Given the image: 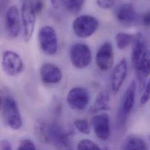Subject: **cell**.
<instances>
[{"label":"cell","instance_id":"6da1fadb","mask_svg":"<svg viewBox=\"0 0 150 150\" xmlns=\"http://www.w3.org/2000/svg\"><path fill=\"white\" fill-rule=\"evenodd\" d=\"M2 116L5 123L12 130H19L22 120L15 100L11 96H5L1 102Z\"/></svg>","mask_w":150,"mask_h":150},{"label":"cell","instance_id":"7a4b0ae2","mask_svg":"<svg viewBox=\"0 0 150 150\" xmlns=\"http://www.w3.org/2000/svg\"><path fill=\"white\" fill-rule=\"evenodd\" d=\"M71 133L57 123L47 124L45 143H52L59 149L71 148Z\"/></svg>","mask_w":150,"mask_h":150},{"label":"cell","instance_id":"3957f363","mask_svg":"<svg viewBox=\"0 0 150 150\" xmlns=\"http://www.w3.org/2000/svg\"><path fill=\"white\" fill-rule=\"evenodd\" d=\"M98 26V19L89 15H80L73 23V29L75 35L82 39L91 37L96 31Z\"/></svg>","mask_w":150,"mask_h":150},{"label":"cell","instance_id":"277c9868","mask_svg":"<svg viewBox=\"0 0 150 150\" xmlns=\"http://www.w3.org/2000/svg\"><path fill=\"white\" fill-rule=\"evenodd\" d=\"M38 40L40 49L47 55H54L58 50L59 42L54 29L50 26L42 27L38 33Z\"/></svg>","mask_w":150,"mask_h":150},{"label":"cell","instance_id":"5b68a950","mask_svg":"<svg viewBox=\"0 0 150 150\" xmlns=\"http://www.w3.org/2000/svg\"><path fill=\"white\" fill-rule=\"evenodd\" d=\"M36 13L33 6V0H23L21 15L23 27V37L25 42H29L34 32Z\"/></svg>","mask_w":150,"mask_h":150},{"label":"cell","instance_id":"8992f818","mask_svg":"<svg viewBox=\"0 0 150 150\" xmlns=\"http://www.w3.org/2000/svg\"><path fill=\"white\" fill-rule=\"evenodd\" d=\"M70 57L72 64L78 69L86 68L92 61L90 48L86 45L81 43H75L71 46Z\"/></svg>","mask_w":150,"mask_h":150},{"label":"cell","instance_id":"52a82bcc","mask_svg":"<svg viewBox=\"0 0 150 150\" xmlns=\"http://www.w3.org/2000/svg\"><path fill=\"white\" fill-rule=\"evenodd\" d=\"M136 82L133 80L127 88L122 99L118 114V120L121 125H125L127 116L132 112L135 103Z\"/></svg>","mask_w":150,"mask_h":150},{"label":"cell","instance_id":"ba28073f","mask_svg":"<svg viewBox=\"0 0 150 150\" xmlns=\"http://www.w3.org/2000/svg\"><path fill=\"white\" fill-rule=\"evenodd\" d=\"M1 64L4 73L9 76L18 75L23 70V63L21 57L11 50L4 52Z\"/></svg>","mask_w":150,"mask_h":150},{"label":"cell","instance_id":"9c48e42d","mask_svg":"<svg viewBox=\"0 0 150 150\" xmlns=\"http://www.w3.org/2000/svg\"><path fill=\"white\" fill-rule=\"evenodd\" d=\"M89 100L87 90L82 87H74L68 93L67 102L73 109L82 110L86 108Z\"/></svg>","mask_w":150,"mask_h":150},{"label":"cell","instance_id":"30bf717a","mask_svg":"<svg viewBox=\"0 0 150 150\" xmlns=\"http://www.w3.org/2000/svg\"><path fill=\"white\" fill-rule=\"evenodd\" d=\"M114 52L112 44L109 42L103 43L96 54V63L102 71L110 69L113 64Z\"/></svg>","mask_w":150,"mask_h":150},{"label":"cell","instance_id":"8fae6325","mask_svg":"<svg viewBox=\"0 0 150 150\" xmlns=\"http://www.w3.org/2000/svg\"><path fill=\"white\" fill-rule=\"evenodd\" d=\"M92 124L96 136L100 140L105 141L110 135V119L107 113H102L94 116Z\"/></svg>","mask_w":150,"mask_h":150},{"label":"cell","instance_id":"7c38bea8","mask_svg":"<svg viewBox=\"0 0 150 150\" xmlns=\"http://www.w3.org/2000/svg\"><path fill=\"white\" fill-rule=\"evenodd\" d=\"M116 19L126 26L136 25L139 20V16L134 6L129 3L122 5L116 13Z\"/></svg>","mask_w":150,"mask_h":150},{"label":"cell","instance_id":"4fadbf2b","mask_svg":"<svg viewBox=\"0 0 150 150\" xmlns=\"http://www.w3.org/2000/svg\"><path fill=\"white\" fill-rule=\"evenodd\" d=\"M5 29L8 36L16 38L20 32V20L18 8L15 5L10 6L6 12Z\"/></svg>","mask_w":150,"mask_h":150},{"label":"cell","instance_id":"5bb4252c","mask_svg":"<svg viewBox=\"0 0 150 150\" xmlns=\"http://www.w3.org/2000/svg\"><path fill=\"white\" fill-rule=\"evenodd\" d=\"M40 75L42 82L46 84L59 83L62 79L63 73L55 64L46 63L40 67Z\"/></svg>","mask_w":150,"mask_h":150},{"label":"cell","instance_id":"9a60e30c","mask_svg":"<svg viewBox=\"0 0 150 150\" xmlns=\"http://www.w3.org/2000/svg\"><path fill=\"white\" fill-rule=\"evenodd\" d=\"M140 89L143 91L146 85L147 79L150 75V51L146 50L135 67Z\"/></svg>","mask_w":150,"mask_h":150},{"label":"cell","instance_id":"2e32d148","mask_svg":"<svg viewBox=\"0 0 150 150\" xmlns=\"http://www.w3.org/2000/svg\"><path fill=\"white\" fill-rule=\"evenodd\" d=\"M127 63L126 60L122 59L115 67L111 79V85L112 91L117 92L123 85L127 74Z\"/></svg>","mask_w":150,"mask_h":150},{"label":"cell","instance_id":"e0dca14e","mask_svg":"<svg viewBox=\"0 0 150 150\" xmlns=\"http://www.w3.org/2000/svg\"><path fill=\"white\" fill-rule=\"evenodd\" d=\"M146 43L141 34L135 36L133 41V46L132 54V62L134 68L137 66L142 56L146 51Z\"/></svg>","mask_w":150,"mask_h":150},{"label":"cell","instance_id":"ac0fdd59","mask_svg":"<svg viewBox=\"0 0 150 150\" xmlns=\"http://www.w3.org/2000/svg\"><path fill=\"white\" fill-rule=\"evenodd\" d=\"M110 95L106 91H103L98 93L93 104L89 109L91 113H96L98 112L109 110L110 106Z\"/></svg>","mask_w":150,"mask_h":150},{"label":"cell","instance_id":"d6986e66","mask_svg":"<svg viewBox=\"0 0 150 150\" xmlns=\"http://www.w3.org/2000/svg\"><path fill=\"white\" fill-rule=\"evenodd\" d=\"M125 150H147L148 147L146 142L142 139L137 137H130L126 140Z\"/></svg>","mask_w":150,"mask_h":150},{"label":"cell","instance_id":"ffe728a7","mask_svg":"<svg viewBox=\"0 0 150 150\" xmlns=\"http://www.w3.org/2000/svg\"><path fill=\"white\" fill-rule=\"evenodd\" d=\"M135 36L133 35L120 32L116 34L115 36V41L116 46L120 50H123L127 47L132 42H133Z\"/></svg>","mask_w":150,"mask_h":150},{"label":"cell","instance_id":"44dd1931","mask_svg":"<svg viewBox=\"0 0 150 150\" xmlns=\"http://www.w3.org/2000/svg\"><path fill=\"white\" fill-rule=\"evenodd\" d=\"M62 5L70 12L77 13L83 6L85 0H61Z\"/></svg>","mask_w":150,"mask_h":150},{"label":"cell","instance_id":"7402d4cb","mask_svg":"<svg viewBox=\"0 0 150 150\" xmlns=\"http://www.w3.org/2000/svg\"><path fill=\"white\" fill-rule=\"evenodd\" d=\"M76 148L79 150H100V148L97 144L88 139H83L79 141Z\"/></svg>","mask_w":150,"mask_h":150},{"label":"cell","instance_id":"603a6c76","mask_svg":"<svg viewBox=\"0 0 150 150\" xmlns=\"http://www.w3.org/2000/svg\"><path fill=\"white\" fill-rule=\"evenodd\" d=\"M75 128L82 134H88L90 133V128L88 122L85 119H76L74 121Z\"/></svg>","mask_w":150,"mask_h":150},{"label":"cell","instance_id":"cb8c5ba5","mask_svg":"<svg viewBox=\"0 0 150 150\" xmlns=\"http://www.w3.org/2000/svg\"><path fill=\"white\" fill-rule=\"evenodd\" d=\"M18 150H35L36 147L34 143L29 139H24L19 142Z\"/></svg>","mask_w":150,"mask_h":150},{"label":"cell","instance_id":"d4e9b609","mask_svg":"<svg viewBox=\"0 0 150 150\" xmlns=\"http://www.w3.org/2000/svg\"><path fill=\"white\" fill-rule=\"evenodd\" d=\"M144 89V92L140 99V103L142 105H145L150 100V79L146 83Z\"/></svg>","mask_w":150,"mask_h":150},{"label":"cell","instance_id":"484cf974","mask_svg":"<svg viewBox=\"0 0 150 150\" xmlns=\"http://www.w3.org/2000/svg\"><path fill=\"white\" fill-rule=\"evenodd\" d=\"M116 0H96L97 5L101 8L108 9L112 8L115 4Z\"/></svg>","mask_w":150,"mask_h":150},{"label":"cell","instance_id":"4316f807","mask_svg":"<svg viewBox=\"0 0 150 150\" xmlns=\"http://www.w3.org/2000/svg\"><path fill=\"white\" fill-rule=\"evenodd\" d=\"M33 6L36 13H39L43 9V2L42 0H33Z\"/></svg>","mask_w":150,"mask_h":150},{"label":"cell","instance_id":"83f0119b","mask_svg":"<svg viewBox=\"0 0 150 150\" xmlns=\"http://www.w3.org/2000/svg\"><path fill=\"white\" fill-rule=\"evenodd\" d=\"M0 148L2 150H11L12 149L11 144L6 140H2L1 142Z\"/></svg>","mask_w":150,"mask_h":150},{"label":"cell","instance_id":"f1b7e54d","mask_svg":"<svg viewBox=\"0 0 150 150\" xmlns=\"http://www.w3.org/2000/svg\"><path fill=\"white\" fill-rule=\"evenodd\" d=\"M142 22L145 26H150V11L146 12L143 16Z\"/></svg>","mask_w":150,"mask_h":150},{"label":"cell","instance_id":"f546056e","mask_svg":"<svg viewBox=\"0 0 150 150\" xmlns=\"http://www.w3.org/2000/svg\"><path fill=\"white\" fill-rule=\"evenodd\" d=\"M52 5H53L54 8H59L62 5L61 0H50Z\"/></svg>","mask_w":150,"mask_h":150}]
</instances>
